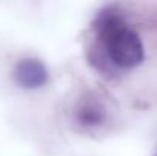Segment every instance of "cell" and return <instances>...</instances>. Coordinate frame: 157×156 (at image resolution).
Returning <instances> with one entry per match:
<instances>
[{
	"label": "cell",
	"mask_w": 157,
	"mask_h": 156,
	"mask_svg": "<svg viewBox=\"0 0 157 156\" xmlns=\"http://www.w3.org/2000/svg\"><path fill=\"white\" fill-rule=\"evenodd\" d=\"M14 80L25 89H38L48 81V70L40 60H21L14 69Z\"/></svg>",
	"instance_id": "obj_3"
},
{
	"label": "cell",
	"mask_w": 157,
	"mask_h": 156,
	"mask_svg": "<svg viewBox=\"0 0 157 156\" xmlns=\"http://www.w3.org/2000/svg\"><path fill=\"white\" fill-rule=\"evenodd\" d=\"M156 156H157V155H156Z\"/></svg>",
	"instance_id": "obj_4"
},
{
	"label": "cell",
	"mask_w": 157,
	"mask_h": 156,
	"mask_svg": "<svg viewBox=\"0 0 157 156\" xmlns=\"http://www.w3.org/2000/svg\"><path fill=\"white\" fill-rule=\"evenodd\" d=\"M107 119V107L96 97H84L75 107V121L84 129L101 127Z\"/></svg>",
	"instance_id": "obj_2"
},
{
	"label": "cell",
	"mask_w": 157,
	"mask_h": 156,
	"mask_svg": "<svg viewBox=\"0 0 157 156\" xmlns=\"http://www.w3.org/2000/svg\"><path fill=\"white\" fill-rule=\"evenodd\" d=\"M98 45L107 60L119 69H133L145 60V46L140 35L114 11L102 12L96 22Z\"/></svg>",
	"instance_id": "obj_1"
}]
</instances>
